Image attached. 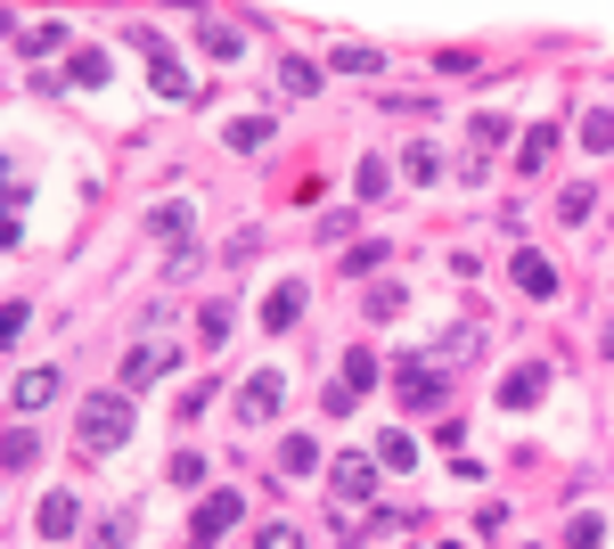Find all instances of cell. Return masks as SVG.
Listing matches in <instances>:
<instances>
[{
  "mask_svg": "<svg viewBox=\"0 0 614 549\" xmlns=\"http://www.w3.org/2000/svg\"><path fill=\"white\" fill-rule=\"evenodd\" d=\"M279 403H287V377H279V369H254L246 386H238V427H270Z\"/></svg>",
  "mask_w": 614,
  "mask_h": 549,
  "instance_id": "obj_4",
  "label": "cell"
},
{
  "mask_svg": "<svg viewBox=\"0 0 614 549\" xmlns=\"http://www.w3.org/2000/svg\"><path fill=\"white\" fill-rule=\"evenodd\" d=\"M336 500L345 509H361V500H377V451H352V459H336Z\"/></svg>",
  "mask_w": 614,
  "mask_h": 549,
  "instance_id": "obj_6",
  "label": "cell"
},
{
  "mask_svg": "<svg viewBox=\"0 0 614 549\" xmlns=\"http://www.w3.org/2000/svg\"><path fill=\"white\" fill-rule=\"evenodd\" d=\"M345 386H352V394L377 386V353H345Z\"/></svg>",
  "mask_w": 614,
  "mask_h": 549,
  "instance_id": "obj_24",
  "label": "cell"
},
{
  "mask_svg": "<svg viewBox=\"0 0 614 549\" xmlns=\"http://www.w3.org/2000/svg\"><path fill=\"white\" fill-rule=\"evenodd\" d=\"M91 549H132V517H108V525L91 533Z\"/></svg>",
  "mask_w": 614,
  "mask_h": 549,
  "instance_id": "obj_28",
  "label": "cell"
},
{
  "mask_svg": "<svg viewBox=\"0 0 614 549\" xmlns=\"http://www.w3.org/2000/svg\"><path fill=\"white\" fill-rule=\"evenodd\" d=\"M508 279H516L524 295H557V271H549V255H533V246H516V263H508Z\"/></svg>",
  "mask_w": 614,
  "mask_h": 549,
  "instance_id": "obj_11",
  "label": "cell"
},
{
  "mask_svg": "<svg viewBox=\"0 0 614 549\" xmlns=\"http://www.w3.org/2000/svg\"><path fill=\"white\" fill-rule=\"evenodd\" d=\"M66 74L82 82V91H99V82L115 74V58H108V50H74V67H66Z\"/></svg>",
  "mask_w": 614,
  "mask_h": 549,
  "instance_id": "obj_17",
  "label": "cell"
},
{
  "mask_svg": "<svg viewBox=\"0 0 614 549\" xmlns=\"http://www.w3.org/2000/svg\"><path fill=\"white\" fill-rule=\"evenodd\" d=\"M188 222H197V214H188V197H181V205H156V230H164V238H188Z\"/></svg>",
  "mask_w": 614,
  "mask_h": 549,
  "instance_id": "obj_27",
  "label": "cell"
},
{
  "mask_svg": "<svg viewBox=\"0 0 614 549\" xmlns=\"http://www.w3.org/2000/svg\"><path fill=\"white\" fill-rule=\"evenodd\" d=\"M164 369H173V345H156V336H147V345H132V353H123V386H156Z\"/></svg>",
  "mask_w": 614,
  "mask_h": 549,
  "instance_id": "obj_7",
  "label": "cell"
},
{
  "mask_svg": "<svg viewBox=\"0 0 614 549\" xmlns=\"http://www.w3.org/2000/svg\"><path fill=\"white\" fill-rule=\"evenodd\" d=\"M33 525H41V541H66L74 525H82V500H74V492H50V500L33 509Z\"/></svg>",
  "mask_w": 614,
  "mask_h": 549,
  "instance_id": "obj_8",
  "label": "cell"
},
{
  "mask_svg": "<svg viewBox=\"0 0 614 549\" xmlns=\"http://www.w3.org/2000/svg\"><path fill=\"white\" fill-rule=\"evenodd\" d=\"M254 549H304V533H295V525H263V541Z\"/></svg>",
  "mask_w": 614,
  "mask_h": 549,
  "instance_id": "obj_33",
  "label": "cell"
},
{
  "mask_svg": "<svg viewBox=\"0 0 614 549\" xmlns=\"http://www.w3.org/2000/svg\"><path fill=\"white\" fill-rule=\"evenodd\" d=\"M9 468H33V427H9Z\"/></svg>",
  "mask_w": 614,
  "mask_h": 549,
  "instance_id": "obj_32",
  "label": "cell"
},
{
  "mask_svg": "<svg viewBox=\"0 0 614 549\" xmlns=\"http://www.w3.org/2000/svg\"><path fill=\"white\" fill-rule=\"evenodd\" d=\"M279 468H287V476H311V468H320V443H311V435H287V443H279Z\"/></svg>",
  "mask_w": 614,
  "mask_h": 549,
  "instance_id": "obj_15",
  "label": "cell"
},
{
  "mask_svg": "<svg viewBox=\"0 0 614 549\" xmlns=\"http://www.w3.org/2000/svg\"><path fill=\"white\" fill-rule=\"evenodd\" d=\"M500 140H508V115L483 108V115H475V148H500Z\"/></svg>",
  "mask_w": 614,
  "mask_h": 549,
  "instance_id": "obj_30",
  "label": "cell"
},
{
  "mask_svg": "<svg viewBox=\"0 0 614 549\" xmlns=\"http://www.w3.org/2000/svg\"><path fill=\"white\" fill-rule=\"evenodd\" d=\"M361 304L377 312V321H393V312H401V304H410V287H393V279H386V287H369V295H361Z\"/></svg>",
  "mask_w": 614,
  "mask_h": 549,
  "instance_id": "obj_23",
  "label": "cell"
},
{
  "mask_svg": "<svg viewBox=\"0 0 614 549\" xmlns=\"http://www.w3.org/2000/svg\"><path fill=\"white\" fill-rule=\"evenodd\" d=\"M549 156H557V132H549V123L516 140V173H549Z\"/></svg>",
  "mask_w": 614,
  "mask_h": 549,
  "instance_id": "obj_13",
  "label": "cell"
},
{
  "mask_svg": "<svg viewBox=\"0 0 614 549\" xmlns=\"http://www.w3.org/2000/svg\"><path fill=\"white\" fill-rule=\"evenodd\" d=\"M582 148H590V156H606V148H614V108H590L582 115Z\"/></svg>",
  "mask_w": 614,
  "mask_h": 549,
  "instance_id": "obj_18",
  "label": "cell"
},
{
  "mask_svg": "<svg viewBox=\"0 0 614 549\" xmlns=\"http://www.w3.org/2000/svg\"><path fill=\"white\" fill-rule=\"evenodd\" d=\"M393 394L410 410H434L442 403V362H434V353H401V362H393Z\"/></svg>",
  "mask_w": 614,
  "mask_h": 549,
  "instance_id": "obj_3",
  "label": "cell"
},
{
  "mask_svg": "<svg viewBox=\"0 0 614 549\" xmlns=\"http://www.w3.org/2000/svg\"><path fill=\"white\" fill-rule=\"evenodd\" d=\"M295 321H304V287H295V279H279V287L263 295V328H279V336H287Z\"/></svg>",
  "mask_w": 614,
  "mask_h": 549,
  "instance_id": "obj_12",
  "label": "cell"
},
{
  "mask_svg": "<svg viewBox=\"0 0 614 549\" xmlns=\"http://www.w3.org/2000/svg\"><path fill=\"white\" fill-rule=\"evenodd\" d=\"M58 41H66V26H33V33H17V50L41 58V50H58Z\"/></svg>",
  "mask_w": 614,
  "mask_h": 549,
  "instance_id": "obj_26",
  "label": "cell"
},
{
  "mask_svg": "<svg viewBox=\"0 0 614 549\" xmlns=\"http://www.w3.org/2000/svg\"><path fill=\"white\" fill-rule=\"evenodd\" d=\"M238 517H246V492H205V500H197V525H188V533H197V549H214Z\"/></svg>",
  "mask_w": 614,
  "mask_h": 549,
  "instance_id": "obj_5",
  "label": "cell"
},
{
  "mask_svg": "<svg viewBox=\"0 0 614 549\" xmlns=\"http://www.w3.org/2000/svg\"><path fill=\"white\" fill-rule=\"evenodd\" d=\"M205 58H222V67H229V58H246V33L238 26H205Z\"/></svg>",
  "mask_w": 614,
  "mask_h": 549,
  "instance_id": "obj_20",
  "label": "cell"
},
{
  "mask_svg": "<svg viewBox=\"0 0 614 549\" xmlns=\"http://www.w3.org/2000/svg\"><path fill=\"white\" fill-rule=\"evenodd\" d=\"M132 443V403L123 394H91L82 403V451H123Z\"/></svg>",
  "mask_w": 614,
  "mask_h": 549,
  "instance_id": "obj_1",
  "label": "cell"
},
{
  "mask_svg": "<svg viewBox=\"0 0 614 549\" xmlns=\"http://www.w3.org/2000/svg\"><path fill=\"white\" fill-rule=\"evenodd\" d=\"M590 205H598V197H590V189L574 181V189H565V197H557V214H565V222H582V214H590Z\"/></svg>",
  "mask_w": 614,
  "mask_h": 549,
  "instance_id": "obj_31",
  "label": "cell"
},
{
  "mask_svg": "<svg viewBox=\"0 0 614 549\" xmlns=\"http://www.w3.org/2000/svg\"><path fill=\"white\" fill-rule=\"evenodd\" d=\"M410 459H418V443L401 435V427H386V435H377V468H393V476H401Z\"/></svg>",
  "mask_w": 614,
  "mask_h": 549,
  "instance_id": "obj_16",
  "label": "cell"
},
{
  "mask_svg": "<svg viewBox=\"0 0 614 549\" xmlns=\"http://www.w3.org/2000/svg\"><path fill=\"white\" fill-rule=\"evenodd\" d=\"M541 394H549V369H508L500 377V410H533Z\"/></svg>",
  "mask_w": 614,
  "mask_h": 549,
  "instance_id": "obj_10",
  "label": "cell"
},
{
  "mask_svg": "<svg viewBox=\"0 0 614 549\" xmlns=\"http://www.w3.org/2000/svg\"><path fill=\"white\" fill-rule=\"evenodd\" d=\"M442 549H459V541H442Z\"/></svg>",
  "mask_w": 614,
  "mask_h": 549,
  "instance_id": "obj_34",
  "label": "cell"
},
{
  "mask_svg": "<svg viewBox=\"0 0 614 549\" xmlns=\"http://www.w3.org/2000/svg\"><path fill=\"white\" fill-rule=\"evenodd\" d=\"M475 345H483V328L468 321V328H451V336H442V345H434V362H468Z\"/></svg>",
  "mask_w": 614,
  "mask_h": 549,
  "instance_id": "obj_22",
  "label": "cell"
},
{
  "mask_svg": "<svg viewBox=\"0 0 614 549\" xmlns=\"http://www.w3.org/2000/svg\"><path fill=\"white\" fill-rule=\"evenodd\" d=\"M140 41V50H147V74H156V99H173V108H197V82H188V67H181V58L173 50H164V33H132Z\"/></svg>",
  "mask_w": 614,
  "mask_h": 549,
  "instance_id": "obj_2",
  "label": "cell"
},
{
  "mask_svg": "<svg viewBox=\"0 0 614 549\" xmlns=\"http://www.w3.org/2000/svg\"><path fill=\"white\" fill-rule=\"evenodd\" d=\"M222 140L238 148V156H254V148H270V115H238V123H229Z\"/></svg>",
  "mask_w": 614,
  "mask_h": 549,
  "instance_id": "obj_14",
  "label": "cell"
},
{
  "mask_svg": "<svg viewBox=\"0 0 614 549\" xmlns=\"http://www.w3.org/2000/svg\"><path fill=\"white\" fill-rule=\"evenodd\" d=\"M9 403H17V410H50V403H58V369H17Z\"/></svg>",
  "mask_w": 614,
  "mask_h": 549,
  "instance_id": "obj_9",
  "label": "cell"
},
{
  "mask_svg": "<svg viewBox=\"0 0 614 549\" xmlns=\"http://www.w3.org/2000/svg\"><path fill=\"white\" fill-rule=\"evenodd\" d=\"M279 82H287L295 99H320V67H311V58H287V67H279Z\"/></svg>",
  "mask_w": 614,
  "mask_h": 549,
  "instance_id": "obj_19",
  "label": "cell"
},
{
  "mask_svg": "<svg viewBox=\"0 0 614 549\" xmlns=\"http://www.w3.org/2000/svg\"><path fill=\"white\" fill-rule=\"evenodd\" d=\"M401 164H410V181H442V156H434V148H410Z\"/></svg>",
  "mask_w": 614,
  "mask_h": 549,
  "instance_id": "obj_29",
  "label": "cell"
},
{
  "mask_svg": "<svg viewBox=\"0 0 614 549\" xmlns=\"http://www.w3.org/2000/svg\"><path fill=\"white\" fill-rule=\"evenodd\" d=\"M598 541H606V517H590V509L565 517V549H598Z\"/></svg>",
  "mask_w": 614,
  "mask_h": 549,
  "instance_id": "obj_21",
  "label": "cell"
},
{
  "mask_svg": "<svg viewBox=\"0 0 614 549\" xmlns=\"http://www.w3.org/2000/svg\"><path fill=\"white\" fill-rule=\"evenodd\" d=\"M336 67H345V74H377V50H369V41H345V50H336Z\"/></svg>",
  "mask_w": 614,
  "mask_h": 549,
  "instance_id": "obj_25",
  "label": "cell"
}]
</instances>
